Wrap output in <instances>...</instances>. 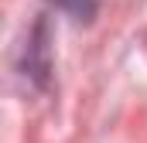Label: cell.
Wrapping results in <instances>:
<instances>
[{
  "label": "cell",
  "instance_id": "6da1fadb",
  "mask_svg": "<svg viewBox=\"0 0 147 143\" xmlns=\"http://www.w3.org/2000/svg\"><path fill=\"white\" fill-rule=\"evenodd\" d=\"M58 10H65L69 17L75 21H89L92 14H96V0H51Z\"/></svg>",
  "mask_w": 147,
  "mask_h": 143
}]
</instances>
